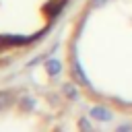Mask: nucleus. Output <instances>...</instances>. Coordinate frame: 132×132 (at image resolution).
<instances>
[{
  "instance_id": "obj_4",
  "label": "nucleus",
  "mask_w": 132,
  "mask_h": 132,
  "mask_svg": "<svg viewBox=\"0 0 132 132\" xmlns=\"http://www.w3.org/2000/svg\"><path fill=\"white\" fill-rule=\"evenodd\" d=\"M10 101H12V95H10L8 91H2V93H0V109L8 107V105H10Z\"/></svg>"
},
{
  "instance_id": "obj_3",
  "label": "nucleus",
  "mask_w": 132,
  "mask_h": 132,
  "mask_svg": "<svg viewBox=\"0 0 132 132\" xmlns=\"http://www.w3.org/2000/svg\"><path fill=\"white\" fill-rule=\"evenodd\" d=\"M72 68H74V74H76V78H78V80H80L85 87H91V82H89L87 74L82 72V68H80V62H78V60H74V66H72Z\"/></svg>"
},
{
  "instance_id": "obj_1",
  "label": "nucleus",
  "mask_w": 132,
  "mask_h": 132,
  "mask_svg": "<svg viewBox=\"0 0 132 132\" xmlns=\"http://www.w3.org/2000/svg\"><path fill=\"white\" fill-rule=\"evenodd\" d=\"M91 118L93 120H99V122H109L111 120V111L107 107H103V105H95L91 109Z\"/></svg>"
},
{
  "instance_id": "obj_5",
  "label": "nucleus",
  "mask_w": 132,
  "mask_h": 132,
  "mask_svg": "<svg viewBox=\"0 0 132 132\" xmlns=\"http://www.w3.org/2000/svg\"><path fill=\"white\" fill-rule=\"evenodd\" d=\"M78 126H80V130H82V132H93V126H91V122H89L87 118H80Z\"/></svg>"
},
{
  "instance_id": "obj_7",
  "label": "nucleus",
  "mask_w": 132,
  "mask_h": 132,
  "mask_svg": "<svg viewBox=\"0 0 132 132\" xmlns=\"http://www.w3.org/2000/svg\"><path fill=\"white\" fill-rule=\"evenodd\" d=\"M116 132H132V124H124V126H120Z\"/></svg>"
},
{
  "instance_id": "obj_6",
  "label": "nucleus",
  "mask_w": 132,
  "mask_h": 132,
  "mask_svg": "<svg viewBox=\"0 0 132 132\" xmlns=\"http://www.w3.org/2000/svg\"><path fill=\"white\" fill-rule=\"evenodd\" d=\"M64 93H66L70 99H76V89H74V85H64Z\"/></svg>"
},
{
  "instance_id": "obj_8",
  "label": "nucleus",
  "mask_w": 132,
  "mask_h": 132,
  "mask_svg": "<svg viewBox=\"0 0 132 132\" xmlns=\"http://www.w3.org/2000/svg\"><path fill=\"white\" fill-rule=\"evenodd\" d=\"M105 2H107V0H93V4H95V6H101V4H105Z\"/></svg>"
},
{
  "instance_id": "obj_2",
  "label": "nucleus",
  "mask_w": 132,
  "mask_h": 132,
  "mask_svg": "<svg viewBox=\"0 0 132 132\" xmlns=\"http://www.w3.org/2000/svg\"><path fill=\"white\" fill-rule=\"evenodd\" d=\"M45 70H47L50 76H58L60 70H62V62H60L58 58H47V62H45Z\"/></svg>"
}]
</instances>
